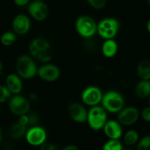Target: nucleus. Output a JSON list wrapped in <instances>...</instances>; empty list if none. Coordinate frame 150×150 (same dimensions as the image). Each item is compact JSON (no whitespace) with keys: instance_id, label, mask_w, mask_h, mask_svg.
<instances>
[{"instance_id":"nucleus-3","label":"nucleus","mask_w":150,"mask_h":150,"mask_svg":"<svg viewBox=\"0 0 150 150\" xmlns=\"http://www.w3.org/2000/svg\"><path fill=\"white\" fill-rule=\"evenodd\" d=\"M89 127L95 131L102 130L107 122V111L100 105L92 106L88 111L87 120Z\"/></svg>"},{"instance_id":"nucleus-18","label":"nucleus","mask_w":150,"mask_h":150,"mask_svg":"<svg viewBox=\"0 0 150 150\" xmlns=\"http://www.w3.org/2000/svg\"><path fill=\"white\" fill-rule=\"evenodd\" d=\"M135 92L138 98H146L150 95V81L141 80L136 84Z\"/></svg>"},{"instance_id":"nucleus-26","label":"nucleus","mask_w":150,"mask_h":150,"mask_svg":"<svg viewBox=\"0 0 150 150\" xmlns=\"http://www.w3.org/2000/svg\"><path fill=\"white\" fill-rule=\"evenodd\" d=\"M11 96V92H10L6 86L0 85V103H4L8 100Z\"/></svg>"},{"instance_id":"nucleus-1","label":"nucleus","mask_w":150,"mask_h":150,"mask_svg":"<svg viewBox=\"0 0 150 150\" xmlns=\"http://www.w3.org/2000/svg\"><path fill=\"white\" fill-rule=\"evenodd\" d=\"M101 103L103 108L107 112L116 114L124 108L125 99L120 92L117 91H108L103 95Z\"/></svg>"},{"instance_id":"nucleus-21","label":"nucleus","mask_w":150,"mask_h":150,"mask_svg":"<svg viewBox=\"0 0 150 150\" xmlns=\"http://www.w3.org/2000/svg\"><path fill=\"white\" fill-rule=\"evenodd\" d=\"M32 57L35 59L37 61L41 63H48L52 59V54L51 49L48 50H38L35 51L33 54H31Z\"/></svg>"},{"instance_id":"nucleus-32","label":"nucleus","mask_w":150,"mask_h":150,"mask_svg":"<svg viewBox=\"0 0 150 150\" xmlns=\"http://www.w3.org/2000/svg\"><path fill=\"white\" fill-rule=\"evenodd\" d=\"M62 150H80L79 147L75 145H68V146H65Z\"/></svg>"},{"instance_id":"nucleus-39","label":"nucleus","mask_w":150,"mask_h":150,"mask_svg":"<svg viewBox=\"0 0 150 150\" xmlns=\"http://www.w3.org/2000/svg\"><path fill=\"white\" fill-rule=\"evenodd\" d=\"M127 150H131V149H127Z\"/></svg>"},{"instance_id":"nucleus-23","label":"nucleus","mask_w":150,"mask_h":150,"mask_svg":"<svg viewBox=\"0 0 150 150\" xmlns=\"http://www.w3.org/2000/svg\"><path fill=\"white\" fill-rule=\"evenodd\" d=\"M102 150H123V146L119 139H109L104 144Z\"/></svg>"},{"instance_id":"nucleus-12","label":"nucleus","mask_w":150,"mask_h":150,"mask_svg":"<svg viewBox=\"0 0 150 150\" xmlns=\"http://www.w3.org/2000/svg\"><path fill=\"white\" fill-rule=\"evenodd\" d=\"M68 113L72 120L77 123H85L87 120L88 111L80 103L74 102L69 105Z\"/></svg>"},{"instance_id":"nucleus-37","label":"nucleus","mask_w":150,"mask_h":150,"mask_svg":"<svg viewBox=\"0 0 150 150\" xmlns=\"http://www.w3.org/2000/svg\"><path fill=\"white\" fill-rule=\"evenodd\" d=\"M147 3L149 4V5H150V0H147Z\"/></svg>"},{"instance_id":"nucleus-8","label":"nucleus","mask_w":150,"mask_h":150,"mask_svg":"<svg viewBox=\"0 0 150 150\" xmlns=\"http://www.w3.org/2000/svg\"><path fill=\"white\" fill-rule=\"evenodd\" d=\"M9 108L13 114L17 116H21L27 114L30 108V105L29 100L24 96L18 94L10 100Z\"/></svg>"},{"instance_id":"nucleus-27","label":"nucleus","mask_w":150,"mask_h":150,"mask_svg":"<svg viewBox=\"0 0 150 150\" xmlns=\"http://www.w3.org/2000/svg\"><path fill=\"white\" fill-rule=\"evenodd\" d=\"M89 5L93 8L99 10L103 8L106 4L108 0H86Z\"/></svg>"},{"instance_id":"nucleus-19","label":"nucleus","mask_w":150,"mask_h":150,"mask_svg":"<svg viewBox=\"0 0 150 150\" xmlns=\"http://www.w3.org/2000/svg\"><path fill=\"white\" fill-rule=\"evenodd\" d=\"M137 75L141 80L150 81V61L143 60L137 66Z\"/></svg>"},{"instance_id":"nucleus-4","label":"nucleus","mask_w":150,"mask_h":150,"mask_svg":"<svg viewBox=\"0 0 150 150\" xmlns=\"http://www.w3.org/2000/svg\"><path fill=\"white\" fill-rule=\"evenodd\" d=\"M120 30V22L114 18H105L98 23L97 32L105 40L114 39Z\"/></svg>"},{"instance_id":"nucleus-13","label":"nucleus","mask_w":150,"mask_h":150,"mask_svg":"<svg viewBox=\"0 0 150 150\" xmlns=\"http://www.w3.org/2000/svg\"><path fill=\"white\" fill-rule=\"evenodd\" d=\"M13 28L16 34L20 35H26L31 28L30 20L26 15H18L13 19Z\"/></svg>"},{"instance_id":"nucleus-7","label":"nucleus","mask_w":150,"mask_h":150,"mask_svg":"<svg viewBox=\"0 0 150 150\" xmlns=\"http://www.w3.org/2000/svg\"><path fill=\"white\" fill-rule=\"evenodd\" d=\"M103 93L100 89L95 86L85 88L81 93L82 102L88 106H95L101 103Z\"/></svg>"},{"instance_id":"nucleus-30","label":"nucleus","mask_w":150,"mask_h":150,"mask_svg":"<svg viewBox=\"0 0 150 150\" xmlns=\"http://www.w3.org/2000/svg\"><path fill=\"white\" fill-rule=\"evenodd\" d=\"M18 122L20 123L22 125L27 126L29 125V116L26 115V114L19 116V120Z\"/></svg>"},{"instance_id":"nucleus-17","label":"nucleus","mask_w":150,"mask_h":150,"mask_svg":"<svg viewBox=\"0 0 150 150\" xmlns=\"http://www.w3.org/2000/svg\"><path fill=\"white\" fill-rule=\"evenodd\" d=\"M51 49V45L47 40L42 38H37L32 40L29 45V50L30 54H33L38 50Z\"/></svg>"},{"instance_id":"nucleus-24","label":"nucleus","mask_w":150,"mask_h":150,"mask_svg":"<svg viewBox=\"0 0 150 150\" xmlns=\"http://www.w3.org/2000/svg\"><path fill=\"white\" fill-rule=\"evenodd\" d=\"M16 40V35L14 32H6L1 37V42L5 46L12 45Z\"/></svg>"},{"instance_id":"nucleus-22","label":"nucleus","mask_w":150,"mask_h":150,"mask_svg":"<svg viewBox=\"0 0 150 150\" xmlns=\"http://www.w3.org/2000/svg\"><path fill=\"white\" fill-rule=\"evenodd\" d=\"M139 133L135 130H128L124 136L125 143L127 145H129V146L136 144L139 142Z\"/></svg>"},{"instance_id":"nucleus-35","label":"nucleus","mask_w":150,"mask_h":150,"mask_svg":"<svg viewBox=\"0 0 150 150\" xmlns=\"http://www.w3.org/2000/svg\"><path fill=\"white\" fill-rule=\"evenodd\" d=\"M1 70H2V64H1V62H0V73H1Z\"/></svg>"},{"instance_id":"nucleus-34","label":"nucleus","mask_w":150,"mask_h":150,"mask_svg":"<svg viewBox=\"0 0 150 150\" xmlns=\"http://www.w3.org/2000/svg\"><path fill=\"white\" fill-rule=\"evenodd\" d=\"M2 138H3L2 130H1V127H0V143H1V140H2Z\"/></svg>"},{"instance_id":"nucleus-33","label":"nucleus","mask_w":150,"mask_h":150,"mask_svg":"<svg viewBox=\"0 0 150 150\" xmlns=\"http://www.w3.org/2000/svg\"><path fill=\"white\" fill-rule=\"evenodd\" d=\"M146 29H147V31L149 32L150 34V19L147 21V23H146Z\"/></svg>"},{"instance_id":"nucleus-28","label":"nucleus","mask_w":150,"mask_h":150,"mask_svg":"<svg viewBox=\"0 0 150 150\" xmlns=\"http://www.w3.org/2000/svg\"><path fill=\"white\" fill-rule=\"evenodd\" d=\"M142 117L145 122H150V106L146 107L142 111Z\"/></svg>"},{"instance_id":"nucleus-10","label":"nucleus","mask_w":150,"mask_h":150,"mask_svg":"<svg viewBox=\"0 0 150 150\" xmlns=\"http://www.w3.org/2000/svg\"><path fill=\"white\" fill-rule=\"evenodd\" d=\"M28 12L35 20L42 21L48 16V9L43 1L40 0H34L28 5Z\"/></svg>"},{"instance_id":"nucleus-25","label":"nucleus","mask_w":150,"mask_h":150,"mask_svg":"<svg viewBox=\"0 0 150 150\" xmlns=\"http://www.w3.org/2000/svg\"><path fill=\"white\" fill-rule=\"evenodd\" d=\"M137 150H150V136H144L139 141Z\"/></svg>"},{"instance_id":"nucleus-2","label":"nucleus","mask_w":150,"mask_h":150,"mask_svg":"<svg viewBox=\"0 0 150 150\" xmlns=\"http://www.w3.org/2000/svg\"><path fill=\"white\" fill-rule=\"evenodd\" d=\"M16 70L21 78L31 79L37 75L38 67L32 57L28 55H21L16 62Z\"/></svg>"},{"instance_id":"nucleus-9","label":"nucleus","mask_w":150,"mask_h":150,"mask_svg":"<svg viewBox=\"0 0 150 150\" xmlns=\"http://www.w3.org/2000/svg\"><path fill=\"white\" fill-rule=\"evenodd\" d=\"M139 111L134 106L123 108L117 116V121L125 126H130L135 124L139 118Z\"/></svg>"},{"instance_id":"nucleus-6","label":"nucleus","mask_w":150,"mask_h":150,"mask_svg":"<svg viewBox=\"0 0 150 150\" xmlns=\"http://www.w3.org/2000/svg\"><path fill=\"white\" fill-rule=\"evenodd\" d=\"M25 138L29 144L34 146H40L46 141L47 133L43 127L35 125L26 130Z\"/></svg>"},{"instance_id":"nucleus-36","label":"nucleus","mask_w":150,"mask_h":150,"mask_svg":"<svg viewBox=\"0 0 150 150\" xmlns=\"http://www.w3.org/2000/svg\"><path fill=\"white\" fill-rule=\"evenodd\" d=\"M50 150H58V149H57V147H56V146H54V147H53V148H51V149H50Z\"/></svg>"},{"instance_id":"nucleus-38","label":"nucleus","mask_w":150,"mask_h":150,"mask_svg":"<svg viewBox=\"0 0 150 150\" xmlns=\"http://www.w3.org/2000/svg\"><path fill=\"white\" fill-rule=\"evenodd\" d=\"M149 105H150V95L149 96Z\"/></svg>"},{"instance_id":"nucleus-15","label":"nucleus","mask_w":150,"mask_h":150,"mask_svg":"<svg viewBox=\"0 0 150 150\" xmlns=\"http://www.w3.org/2000/svg\"><path fill=\"white\" fill-rule=\"evenodd\" d=\"M6 86L11 93L18 95L23 89V83L18 75L11 73L6 79Z\"/></svg>"},{"instance_id":"nucleus-16","label":"nucleus","mask_w":150,"mask_h":150,"mask_svg":"<svg viewBox=\"0 0 150 150\" xmlns=\"http://www.w3.org/2000/svg\"><path fill=\"white\" fill-rule=\"evenodd\" d=\"M118 51V45L114 39L105 40L102 45V53L107 58H112Z\"/></svg>"},{"instance_id":"nucleus-14","label":"nucleus","mask_w":150,"mask_h":150,"mask_svg":"<svg viewBox=\"0 0 150 150\" xmlns=\"http://www.w3.org/2000/svg\"><path fill=\"white\" fill-rule=\"evenodd\" d=\"M103 130L109 139H120L123 133L122 125L116 120H107Z\"/></svg>"},{"instance_id":"nucleus-5","label":"nucleus","mask_w":150,"mask_h":150,"mask_svg":"<svg viewBox=\"0 0 150 150\" xmlns=\"http://www.w3.org/2000/svg\"><path fill=\"white\" fill-rule=\"evenodd\" d=\"M96 21L89 16H81L76 20V29L82 38H89L97 33Z\"/></svg>"},{"instance_id":"nucleus-20","label":"nucleus","mask_w":150,"mask_h":150,"mask_svg":"<svg viewBox=\"0 0 150 150\" xmlns=\"http://www.w3.org/2000/svg\"><path fill=\"white\" fill-rule=\"evenodd\" d=\"M26 126L22 125L20 123H14L10 128V136L13 139H19L25 136L26 133Z\"/></svg>"},{"instance_id":"nucleus-31","label":"nucleus","mask_w":150,"mask_h":150,"mask_svg":"<svg viewBox=\"0 0 150 150\" xmlns=\"http://www.w3.org/2000/svg\"><path fill=\"white\" fill-rule=\"evenodd\" d=\"M14 3L18 7H23L30 3V0H14Z\"/></svg>"},{"instance_id":"nucleus-11","label":"nucleus","mask_w":150,"mask_h":150,"mask_svg":"<svg viewBox=\"0 0 150 150\" xmlns=\"http://www.w3.org/2000/svg\"><path fill=\"white\" fill-rule=\"evenodd\" d=\"M37 75L45 81L54 82L59 78L60 70L59 68L54 64H45L38 68Z\"/></svg>"},{"instance_id":"nucleus-29","label":"nucleus","mask_w":150,"mask_h":150,"mask_svg":"<svg viewBox=\"0 0 150 150\" xmlns=\"http://www.w3.org/2000/svg\"><path fill=\"white\" fill-rule=\"evenodd\" d=\"M38 121H39V116L37 114L34 113L29 115V125L35 126V125L38 124Z\"/></svg>"}]
</instances>
